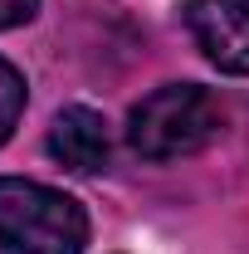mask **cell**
<instances>
[{
	"instance_id": "obj_1",
	"label": "cell",
	"mask_w": 249,
	"mask_h": 254,
	"mask_svg": "<svg viewBox=\"0 0 249 254\" xmlns=\"http://www.w3.org/2000/svg\"><path fill=\"white\" fill-rule=\"evenodd\" d=\"M220 123H225V113L200 83H166L132 108L127 142L147 161H181L210 147L220 137Z\"/></svg>"
},
{
	"instance_id": "obj_4",
	"label": "cell",
	"mask_w": 249,
	"mask_h": 254,
	"mask_svg": "<svg viewBox=\"0 0 249 254\" xmlns=\"http://www.w3.org/2000/svg\"><path fill=\"white\" fill-rule=\"evenodd\" d=\"M108 152H113V137H108V123L93 108H63L54 127H49V157L88 176V171H103L108 166Z\"/></svg>"
},
{
	"instance_id": "obj_5",
	"label": "cell",
	"mask_w": 249,
	"mask_h": 254,
	"mask_svg": "<svg viewBox=\"0 0 249 254\" xmlns=\"http://www.w3.org/2000/svg\"><path fill=\"white\" fill-rule=\"evenodd\" d=\"M20 113H25V78H20L15 64L0 59V147L10 142V132H15V123H20Z\"/></svg>"
},
{
	"instance_id": "obj_3",
	"label": "cell",
	"mask_w": 249,
	"mask_h": 254,
	"mask_svg": "<svg viewBox=\"0 0 249 254\" xmlns=\"http://www.w3.org/2000/svg\"><path fill=\"white\" fill-rule=\"evenodd\" d=\"M186 30L220 73H249V0H186Z\"/></svg>"
},
{
	"instance_id": "obj_2",
	"label": "cell",
	"mask_w": 249,
	"mask_h": 254,
	"mask_svg": "<svg viewBox=\"0 0 249 254\" xmlns=\"http://www.w3.org/2000/svg\"><path fill=\"white\" fill-rule=\"evenodd\" d=\"M0 245L10 254H83L88 215L54 186L0 176Z\"/></svg>"
},
{
	"instance_id": "obj_6",
	"label": "cell",
	"mask_w": 249,
	"mask_h": 254,
	"mask_svg": "<svg viewBox=\"0 0 249 254\" xmlns=\"http://www.w3.org/2000/svg\"><path fill=\"white\" fill-rule=\"evenodd\" d=\"M34 15H39V0H0V30L30 25Z\"/></svg>"
}]
</instances>
